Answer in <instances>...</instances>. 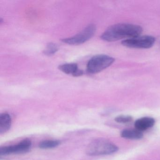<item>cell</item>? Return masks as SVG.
Returning <instances> with one entry per match:
<instances>
[{
    "label": "cell",
    "mask_w": 160,
    "mask_h": 160,
    "mask_svg": "<svg viewBox=\"0 0 160 160\" xmlns=\"http://www.w3.org/2000/svg\"><path fill=\"white\" fill-rule=\"evenodd\" d=\"M58 69L66 74L72 75L74 77L80 76L84 73L83 71L78 69L77 64L75 63L62 64L59 65Z\"/></svg>",
    "instance_id": "cell-7"
},
{
    "label": "cell",
    "mask_w": 160,
    "mask_h": 160,
    "mask_svg": "<svg viewBox=\"0 0 160 160\" xmlns=\"http://www.w3.org/2000/svg\"><path fill=\"white\" fill-rule=\"evenodd\" d=\"M115 59L110 56L99 55L92 57L87 64V72L95 74L103 71L111 65Z\"/></svg>",
    "instance_id": "cell-3"
},
{
    "label": "cell",
    "mask_w": 160,
    "mask_h": 160,
    "mask_svg": "<svg viewBox=\"0 0 160 160\" xmlns=\"http://www.w3.org/2000/svg\"><path fill=\"white\" fill-rule=\"evenodd\" d=\"M118 148L109 140L103 138L95 139L87 147L86 152L91 156L107 155L118 151Z\"/></svg>",
    "instance_id": "cell-2"
},
{
    "label": "cell",
    "mask_w": 160,
    "mask_h": 160,
    "mask_svg": "<svg viewBox=\"0 0 160 160\" xmlns=\"http://www.w3.org/2000/svg\"><path fill=\"white\" fill-rule=\"evenodd\" d=\"M31 145V141L28 138H26L14 146L1 147L0 148V155H6L12 153L20 154L26 153L29 151Z\"/></svg>",
    "instance_id": "cell-6"
},
{
    "label": "cell",
    "mask_w": 160,
    "mask_h": 160,
    "mask_svg": "<svg viewBox=\"0 0 160 160\" xmlns=\"http://www.w3.org/2000/svg\"><path fill=\"white\" fill-rule=\"evenodd\" d=\"M132 117L131 116L120 115L115 118V121L118 123H125L131 122L132 120Z\"/></svg>",
    "instance_id": "cell-13"
},
{
    "label": "cell",
    "mask_w": 160,
    "mask_h": 160,
    "mask_svg": "<svg viewBox=\"0 0 160 160\" xmlns=\"http://www.w3.org/2000/svg\"><path fill=\"white\" fill-rule=\"evenodd\" d=\"M96 30L95 25L90 24L78 34L73 37L62 39V41L67 44L74 45L81 44L89 40L94 35Z\"/></svg>",
    "instance_id": "cell-4"
},
{
    "label": "cell",
    "mask_w": 160,
    "mask_h": 160,
    "mask_svg": "<svg viewBox=\"0 0 160 160\" xmlns=\"http://www.w3.org/2000/svg\"><path fill=\"white\" fill-rule=\"evenodd\" d=\"M59 140H46L41 141L39 144V148L42 149H49L56 148L60 144Z\"/></svg>",
    "instance_id": "cell-11"
},
{
    "label": "cell",
    "mask_w": 160,
    "mask_h": 160,
    "mask_svg": "<svg viewBox=\"0 0 160 160\" xmlns=\"http://www.w3.org/2000/svg\"><path fill=\"white\" fill-rule=\"evenodd\" d=\"M155 122V120L153 118L144 117L136 121L134 123L135 127L137 130L142 132L152 127Z\"/></svg>",
    "instance_id": "cell-8"
},
{
    "label": "cell",
    "mask_w": 160,
    "mask_h": 160,
    "mask_svg": "<svg viewBox=\"0 0 160 160\" xmlns=\"http://www.w3.org/2000/svg\"><path fill=\"white\" fill-rule=\"evenodd\" d=\"M140 26L127 23H120L111 26L101 36V39L107 42L118 41L139 36L142 33Z\"/></svg>",
    "instance_id": "cell-1"
},
{
    "label": "cell",
    "mask_w": 160,
    "mask_h": 160,
    "mask_svg": "<svg viewBox=\"0 0 160 160\" xmlns=\"http://www.w3.org/2000/svg\"><path fill=\"white\" fill-rule=\"evenodd\" d=\"M121 136L123 138L129 139H140L143 137L142 132L137 129H125L122 131Z\"/></svg>",
    "instance_id": "cell-10"
},
{
    "label": "cell",
    "mask_w": 160,
    "mask_h": 160,
    "mask_svg": "<svg viewBox=\"0 0 160 160\" xmlns=\"http://www.w3.org/2000/svg\"><path fill=\"white\" fill-rule=\"evenodd\" d=\"M58 47L54 43H49L48 44L44 53L47 56H52L57 53L58 50Z\"/></svg>",
    "instance_id": "cell-12"
},
{
    "label": "cell",
    "mask_w": 160,
    "mask_h": 160,
    "mask_svg": "<svg viewBox=\"0 0 160 160\" xmlns=\"http://www.w3.org/2000/svg\"><path fill=\"white\" fill-rule=\"evenodd\" d=\"M12 119L8 113L0 115V133H5L11 128Z\"/></svg>",
    "instance_id": "cell-9"
},
{
    "label": "cell",
    "mask_w": 160,
    "mask_h": 160,
    "mask_svg": "<svg viewBox=\"0 0 160 160\" xmlns=\"http://www.w3.org/2000/svg\"><path fill=\"white\" fill-rule=\"evenodd\" d=\"M155 42V38L151 36H138L122 41V44L124 46L131 48H148L152 47Z\"/></svg>",
    "instance_id": "cell-5"
}]
</instances>
